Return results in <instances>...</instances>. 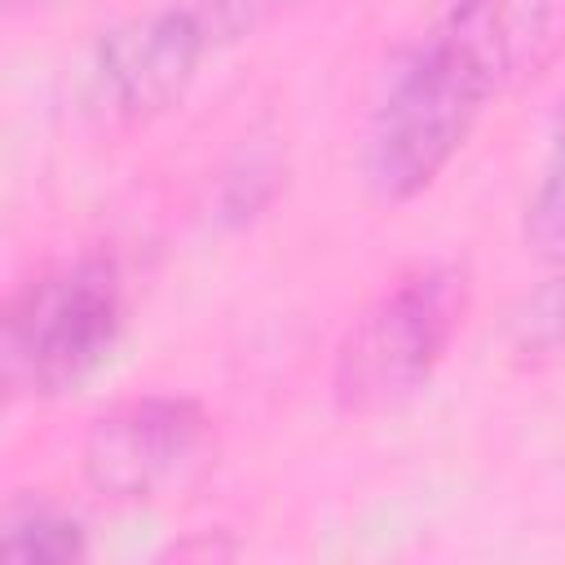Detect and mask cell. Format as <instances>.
<instances>
[{"instance_id":"6","label":"cell","mask_w":565,"mask_h":565,"mask_svg":"<svg viewBox=\"0 0 565 565\" xmlns=\"http://www.w3.org/2000/svg\"><path fill=\"white\" fill-rule=\"evenodd\" d=\"M433 31L503 97L565 53V0H455Z\"/></svg>"},{"instance_id":"1","label":"cell","mask_w":565,"mask_h":565,"mask_svg":"<svg viewBox=\"0 0 565 565\" xmlns=\"http://www.w3.org/2000/svg\"><path fill=\"white\" fill-rule=\"evenodd\" d=\"M494 102L486 79L437 35H419L384 75L366 115L358 172L375 203L419 199L463 150L481 110Z\"/></svg>"},{"instance_id":"2","label":"cell","mask_w":565,"mask_h":565,"mask_svg":"<svg viewBox=\"0 0 565 565\" xmlns=\"http://www.w3.org/2000/svg\"><path fill=\"white\" fill-rule=\"evenodd\" d=\"M468 313V269L450 260L419 265L388 282L344 327L331 358V397L340 415H384L411 402L446 362Z\"/></svg>"},{"instance_id":"8","label":"cell","mask_w":565,"mask_h":565,"mask_svg":"<svg viewBox=\"0 0 565 565\" xmlns=\"http://www.w3.org/2000/svg\"><path fill=\"white\" fill-rule=\"evenodd\" d=\"M525 247L565 269V146H552V163L525 203Z\"/></svg>"},{"instance_id":"7","label":"cell","mask_w":565,"mask_h":565,"mask_svg":"<svg viewBox=\"0 0 565 565\" xmlns=\"http://www.w3.org/2000/svg\"><path fill=\"white\" fill-rule=\"evenodd\" d=\"M0 547H4L9 561L71 565V561H84L88 556V530L53 494H44V490H18V494L4 499Z\"/></svg>"},{"instance_id":"4","label":"cell","mask_w":565,"mask_h":565,"mask_svg":"<svg viewBox=\"0 0 565 565\" xmlns=\"http://www.w3.org/2000/svg\"><path fill=\"white\" fill-rule=\"evenodd\" d=\"M212 450V415L203 402L181 393H146L102 411L79 441L84 486L115 499L141 503L181 486Z\"/></svg>"},{"instance_id":"12","label":"cell","mask_w":565,"mask_h":565,"mask_svg":"<svg viewBox=\"0 0 565 565\" xmlns=\"http://www.w3.org/2000/svg\"><path fill=\"white\" fill-rule=\"evenodd\" d=\"M44 4H53V0H4V13H35Z\"/></svg>"},{"instance_id":"13","label":"cell","mask_w":565,"mask_h":565,"mask_svg":"<svg viewBox=\"0 0 565 565\" xmlns=\"http://www.w3.org/2000/svg\"><path fill=\"white\" fill-rule=\"evenodd\" d=\"M552 141H556V146H565V97H561V106H556V124H552Z\"/></svg>"},{"instance_id":"3","label":"cell","mask_w":565,"mask_h":565,"mask_svg":"<svg viewBox=\"0 0 565 565\" xmlns=\"http://www.w3.org/2000/svg\"><path fill=\"white\" fill-rule=\"evenodd\" d=\"M124 313V278L106 256H79L22 282L4 305V388L13 397L75 393L110 362Z\"/></svg>"},{"instance_id":"10","label":"cell","mask_w":565,"mask_h":565,"mask_svg":"<svg viewBox=\"0 0 565 565\" xmlns=\"http://www.w3.org/2000/svg\"><path fill=\"white\" fill-rule=\"evenodd\" d=\"M512 349L530 362L565 353V269L521 305L512 318Z\"/></svg>"},{"instance_id":"11","label":"cell","mask_w":565,"mask_h":565,"mask_svg":"<svg viewBox=\"0 0 565 565\" xmlns=\"http://www.w3.org/2000/svg\"><path fill=\"white\" fill-rule=\"evenodd\" d=\"M230 556H238V543H230L225 530L199 534V539H181V543H172L163 552V561H230Z\"/></svg>"},{"instance_id":"9","label":"cell","mask_w":565,"mask_h":565,"mask_svg":"<svg viewBox=\"0 0 565 565\" xmlns=\"http://www.w3.org/2000/svg\"><path fill=\"white\" fill-rule=\"evenodd\" d=\"M181 4L190 9V18L199 22V31L207 35V44L216 53V49H230V44L274 26L300 0H181Z\"/></svg>"},{"instance_id":"5","label":"cell","mask_w":565,"mask_h":565,"mask_svg":"<svg viewBox=\"0 0 565 565\" xmlns=\"http://www.w3.org/2000/svg\"><path fill=\"white\" fill-rule=\"evenodd\" d=\"M207 35L181 0L110 26L88 62V106L110 128H141L168 115L194 84Z\"/></svg>"}]
</instances>
